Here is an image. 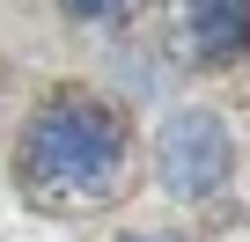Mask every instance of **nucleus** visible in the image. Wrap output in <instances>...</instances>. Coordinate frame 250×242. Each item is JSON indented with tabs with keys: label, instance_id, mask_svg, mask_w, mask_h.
Listing matches in <instances>:
<instances>
[{
	"label": "nucleus",
	"instance_id": "1",
	"mask_svg": "<svg viewBox=\"0 0 250 242\" xmlns=\"http://www.w3.org/2000/svg\"><path fill=\"white\" fill-rule=\"evenodd\" d=\"M125 176V125L96 95H52L22 132V191L52 213L103 205Z\"/></svg>",
	"mask_w": 250,
	"mask_h": 242
},
{
	"label": "nucleus",
	"instance_id": "2",
	"mask_svg": "<svg viewBox=\"0 0 250 242\" xmlns=\"http://www.w3.org/2000/svg\"><path fill=\"white\" fill-rule=\"evenodd\" d=\"M155 169H162V184L177 198H206V191H221V176L235 169V154H228V132L206 110H177L162 125V140H155Z\"/></svg>",
	"mask_w": 250,
	"mask_h": 242
},
{
	"label": "nucleus",
	"instance_id": "3",
	"mask_svg": "<svg viewBox=\"0 0 250 242\" xmlns=\"http://www.w3.org/2000/svg\"><path fill=\"white\" fill-rule=\"evenodd\" d=\"M184 37L199 66H228L250 44V0H184Z\"/></svg>",
	"mask_w": 250,
	"mask_h": 242
},
{
	"label": "nucleus",
	"instance_id": "4",
	"mask_svg": "<svg viewBox=\"0 0 250 242\" xmlns=\"http://www.w3.org/2000/svg\"><path fill=\"white\" fill-rule=\"evenodd\" d=\"M66 15H81V22H110V15H125L133 0H59Z\"/></svg>",
	"mask_w": 250,
	"mask_h": 242
},
{
	"label": "nucleus",
	"instance_id": "5",
	"mask_svg": "<svg viewBox=\"0 0 250 242\" xmlns=\"http://www.w3.org/2000/svg\"><path fill=\"white\" fill-rule=\"evenodd\" d=\"M125 242H177V235H125Z\"/></svg>",
	"mask_w": 250,
	"mask_h": 242
}]
</instances>
